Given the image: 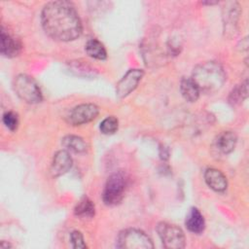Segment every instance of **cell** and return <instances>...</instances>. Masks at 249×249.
Listing matches in <instances>:
<instances>
[{
    "label": "cell",
    "mask_w": 249,
    "mask_h": 249,
    "mask_svg": "<svg viewBox=\"0 0 249 249\" xmlns=\"http://www.w3.org/2000/svg\"><path fill=\"white\" fill-rule=\"evenodd\" d=\"M157 231L165 248L181 249L185 247V234L176 225L160 222L157 226Z\"/></svg>",
    "instance_id": "6"
},
{
    "label": "cell",
    "mask_w": 249,
    "mask_h": 249,
    "mask_svg": "<svg viewBox=\"0 0 249 249\" xmlns=\"http://www.w3.org/2000/svg\"><path fill=\"white\" fill-rule=\"evenodd\" d=\"M143 71L141 69H130L126 74L119 81L116 87V95L119 98L127 96L131 91L135 89L138 83L143 77Z\"/></svg>",
    "instance_id": "8"
},
{
    "label": "cell",
    "mask_w": 249,
    "mask_h": 249,
    "mask_svg": "<svg viewBox=\"0 0 249 249\" xmlns=\"http://www.w3.org/2000/svg\"><path fill=\"white\" fill-rule=\"evenodd\" d=\"M180 91L182 96L189 102H195L198 99L199 89L192 78H183L180 83Z\"/></svg>",
    "instance_id": "15"
},
{
    "label": "cell",
    "mask_w": 249,
    "mask_h": 249,
    "mask_svg": "<svg viewBox=\"0 0 249 249\" xmlns=\"http://www.w3.org/2000/svg\"><path fill=\"white\" fill-rule=\"evenodd\" d=\"M86 52L88 55H89L92 58L103 60L107 56L106 50L101 42H99L96 39H90L86 44Z\"/></svg>",
    "instance_id": "17"
},
{
    "label": "cell",
    "mask_w": 249,
    "mask_h": 249,
    "mask_svg": "<svg viewBox=\"0 0 249 249\" xmlns=\"http://www.w3.org/2000/svg\"><path fill=\"white\" fill-rule=\"evenodd\" d=\"M185 225L187 229L194 233H201L205 228V221L202 214L196 207L190 209L186 216Z\"/></svg>",
    "instance_id": "13"
},
{
    "label": "cell",
    "mask_w": 249,
    "mask_h": 249,
    "mask_svg": "<svg viewBox=\"0 0 249 249\" xmlns=\"http://www.w3.org/2000/svg\"><path fill=\"white\" fill-rule=\"evenodd\" d=\"M62 145L68 150L74 153H83L87 150V143L85 140L76 135H66L62 139Z\"/></svg>",
    "instance_id": "18"
},
{
    "label": "cell",
    "mask_w": 249,
    "mask_h": 249,
    "mask_svg": "<svg viewBox=\"0 0 249 249\" xmlns=\"http://www.w3.org/2000/svg\"><path fill=\"white\" fill-rule=\"evenodd\" d=\"M117 247L125 249H152L154 244L151 238L142 231L127 229L120 232L117 238Z\"/></svg>",
    "instance_id": "5"
},
{
    "label": "cell",
    "mask_w": 249,
    "mask_h": 249,
    "mask_svg": "<svg viewBox=\"0 0 249 249\" xmlns=\"http://www.w3.org/2000/svg\"><path fill=\"white\" fill-rule=\"evenodd\" d=\"M3 123L5 126L10 130H16L18 125V115L14 112H6L3 115Z\"/></svg>",
    "instance_id": "22"
},
{
    "label": "cell",
    "mask_w": 249,
    "mask_h": 249,
    "mask_svg": "<svg viewBox=\"0 0 249 249\" xmlns=\"http://www.w3.org/2000/svg\"><path fill=\"white\" fill-rule=\"evenodd\" d=\"M240 15V9L236 2H228L223 9L224 31L228 36H231L236 31V25Z\"/></svg>",
    "instance_id": "9"
},
{
    "label": "cell",
    "mask_w": 249,
    "mask_h": 249,
    "mask_svg": "<svg viewBox=\"0 0 249 249\" xmlns=\"http://www.w3.org/2000/svg\"><path fill=\"white\" fill-rule=\"evenodd\" d=\"M14 89L18 96L27 103L35 104L42 100V92L38 84L28 75L17 76L14 81Z\"/></svg>",
    "instance_id": "4"
},
{
    "label": "cell",
    "mask_w": 249,
    "mask_h": 249,
    "mask_svg": "<svg viewBox=\"0 0 249 249\" xmlns=\"http://www.w3.org/2000/svg\"><path fill=\"white\" fill-rule=\"evenodd\" d=\"M206 184L215 192H224L227 189L228 182L226 176L216 168H208L204 173Z\"/></svg>",
    "instance_id": "11"
},
{
    "label": "cell",
    "mask_w": 249,
    "mask_h": 249,
    "mask_svg": "<svg viewBox=\"0 0 249 249\" xmlns=\"http://www.w3.org/2000/svg\"><path fill=\"white\" fill-rule=\"evenodd\" d=\"M72 166V159L65 150H60L54 154L51 165V173L53 177H58L66 173Z\"/></svg>",
    "instance_id": "10"
},
{
    "label": "cell",
    "mask_w": 249,
    "mask_h": 249,
    "mask_svg": "<svg viewBox=\"0 0 249 249\" xmlns=\"http://www.w3.org/2000/svg\"><path fill=\"white\" fill-rule=\"evenodd\" d=\"M74 213L80 218H91L94 216L95 207L93 202L87 196H83L74 208Z\"/></svg>",
    "instance_id": "16"
},
{
    "label": "cell",
    "mask_w": 249,
    "mask_h": 249,
    "mask_svg": "<svg viewBox=\"0 0 249 249\" xmlns=\"http://www.w3.org/2000/svg\"><path fill=\"white\" fill-rule=\"evenodd\" d=\"M1 247H2V248H8V247H12V245L9 244V243H8V244H5V241H2V242H1Z\"/></svg>",
    "instance_id": "24"
},
{
    "label": "cell",
    "mask_w": 249,
    "mask_h": 249,
    "mask_svg": "<svg viewBox=\"0 0 249 249\" xmlns=\"http://www.w3.org/2000/svg\"><path fill=\"white\" fill-rule=\"evenodd\" d=\"M99 109L95 104L86 103L74 107L67 115V122L72 125H80L94 120Z\"/></svg>",
    "instance_id": "7"
},
{
    "label": "cell",
    "mask_w": 249,
    "mask_h": 249,
    "mask_svg": "<svg viewBox=\"0 0 249 249\" xmlns=\"http://www.w3.org/2000/svg\"><path fill=\"white\" fill-rule=\"evenodd\" d=\"M118 126H119L118 119L111 116V117H107L100 123L99 128L101 132L104 134H113L118 130Z\"/></svg>",
    "instance_id": "21"
},
{
    "label": "cell",
    "mask_w": 249,
    "mask_h": 249,
    "mask_svg": "<svg viewBox=\"0 0 249 249\" xmlns=\"http://www.w3.org/2000/svg\"><path fill=\"white\" fill-rule=\"evenodd\" d=\"M70 240H71V243H72V246L74 248H78V249H81V248H87V245L84 241V237L82 235V233L78 231H74L71 232L70 234Z\"/></svg>",
    "instance_id": "23"
},
{
    "label": "cell",
    "mask_w": 249,
    "mask_h": 249,
    "mask_svg": "<svg viewBox=\"0 0 249 249\" xmlns=\"http://www.w3.org/2000/svg\"><path fill=\"white\" fill-rule=\"evenodd\" d=\"M127 186V179L124 172L118 171L111 174L105 184L102 198L107 205H116L122 201L125 189Z\"/></svg>",
    "instance_id": "3"
},
{
    "label": "cell",
    "mask_w": 249,
    "mask_h": 249,
    "mask_svg": "<svg viewBox=\"0 0 249 249\" xmlns=\"http://www.w3.org/2000/svg\"><path fill=\"white\" fill-rule=\"evenodd\" d=\"M69 65H70V70L78 76H84V77H89L92 75L94 76V69H92L89 64H86L80 61H72L69 63Z\"/></svg>",
    "instance_id": "20"
},
{
    "label": "cell",
    "mask_w": 249,
    "mask_h": 249,
    "mask_svg": "<svg viewBox=\"0 0 249 249\" xmlns=\"http://www.w3.org/2000/svg\"><path fill=\"white\" fill-rule=\"evenodd\" d=\"M192 79L200 91L212 93L222 88L226 81V73L218 62L205 61L194 68Z\"/></svg>",
    "instance_id": "2"
},
{
    "label": "cell",
    "mask_w": 249,
    "mask_h": 249,
    "mask_svg": "<svg viewBox=\"0 0 249 249\" xmlns=\"http://www.w3.org/2000/svg\"><path fill=\"white\" fill-rule=\"evenodd\" d=\"M20 48V43L1 27V53L7 57H13L18 54Z\"/></svg>",
    "instance_id": "12"
},
{
    "label": "cell",
    "mask_w": 249,
    "mask_h": 249,
    "mask_svg": "<svg viewBox=\"0 0 249 249\" xmlns=\"http://www.w3.org/2000/svg\"><path fill=\"white\" fill-rule=\"evenodd\" d=\"M236 142L237 137L234 132L223 131L217 136L215 140V145L218 151L222 154H230L235 148Z\"/></svg>",
    "instance_id": "14"
},
{
    "label": "cell",
    "mask_w": 249,
    "mask_h": 249,
    "mask_svg": "<svg viewBox=\"0 0 249 249\" xmlns=\"http://www.w3.org/2000/svg\"><path fill=\"white\" fill-rule=\"evenodd\" d=\"M247 81L236 86L230 93L229 102L231 105H238L243 102V100L247 97Z\"/></svg>",
    "instance_id": "19"
},
{
    "label": "cell",
    "mask_w": 249,
    "mask_h": 249,
    "mask_svg": "<svg viewBox=\"0 0 249 249\" xmlns=\"http://www.w3.org/2000/svg\"><path fill=\"white\" fill-rule=\"evenodd\" d=\"M42 25L53 39L68 42L82 33V22L74 5L68 1H52L42 11Z\"/></svg>",
    "instance_id": "1"
}]
</instances>
